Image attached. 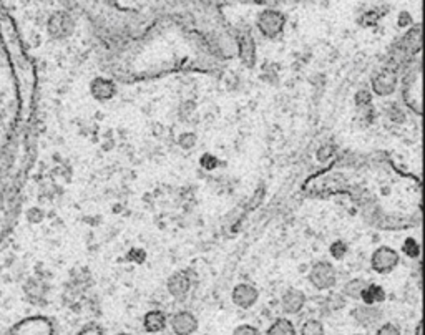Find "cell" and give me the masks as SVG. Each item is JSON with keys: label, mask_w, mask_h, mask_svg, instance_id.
<instances>
[{"label": "cell", "mask_w": 425, "mask_h": 335, "mask_svg": "<svg viewBox=\"0 0 425 335\" xmlns=\"http://www.w3.org/2000/svg\"><path fill=\"white\" fill-rule=\"evenodd\" d=\"M47 32L52 39H68L75 32V20L67 10H55L47 20Z\"/></svg>", "instance_id": "3957f363"}, {"label": "cell", "mask_w": 425, "mask_h": 335, "mask_svg": "<svg viewBox=\"0 0 425 335\" xmlns=\"http://www.w3.org/2000/svg\"><path fill=\"white\" fill-rule=\"evenodd\" d=\"M167 325L168 318L163 310H150V312H147L145 317H143V329H145L148 334L162 332V330L167 329Z\"/></svg>", "instance_id": "4fadbf2b"}, {"label": "cell", "mask_w": 425, "mask_h": 335, "mask_svg": "<svg viewBox=\"0 0 425 335\" xmlns=\"http://www.w3.org/2000/svg\"><path fill=\"white\" fill-rule=\"evenodd\" d=\"M350 316H352V318L359 325L364 327V329H372V327L379 325V322L382 320V310L375 307V305L364 304L352 309Z\"/></svg>", "instance_id": "ba28073f"}, {"label": "cell", "mask_w": 425, "mask_h": 335, "mask_svg": "<svg viewBox=\"0 0 425 335\" xmlns=\"http://www.w3.org/2000/svg\"><path fill=\"white\" fill-rule=\"evenodd\" d=\"M404 252H406L408 258H412V259L419 258V256H420L419 242H417L415 239H412V238L406 239V242H404Z\"/></svg>", "instance_id": "d6986e66"}, {"label": "cell", "mask_w": 425, "mask_h": 335, "mask_svg": "<svg viewBox=\"0 0 425 335\" xmlns=\"http://www.w3.org/2000/svg\"><path fill=\"white\" fill-rule=\"evenodd\" d=\"M115 92H117V90H115L113 82L108 80V78L97 77L92 84H90V93H92V97L98 102L111 100Z\"/></svg>", "instance_id": "7c38bea8"}, {"label": "cell", "mask_w": 425, "mask_h": 335, "mask_svg": "<svg viewBox=\"0 0 425 335\" xmlns=\"http://www.w3.org/2000/svg\"><path fill=\"white\" fill-rule=\"evenodd\" d=\"M77 335H105V332H103V329L98 324H88L80 332H77Z\"/></svg>", "instance_id": "603a6c76"}, {"label": "cell", "mask_w": 425, "mask_h": 335, "mask_svg": "<svg viewBox=\"0 0 425 335\" xmlns=\"http://www.w3.org/2000/svg\"><path fill=\"white\" fill-rule=\"evenodd\" d=\"M117 335H130V334H117Z\"/></svg>", "instance_id": "4316f807"}, {"label": "cell", "mask_w": 425, "mask_h": 335, "mask_svg": "<svg viewBox=\"0 0 425 335\" xmlns=\"http://www.w3.org/2000/svg\"><path fill=\"white\" fill-rule=\"evenodd\" d=\"M331 254L334 259H342L346 254H348V244L342 242V241H336L331 244Z\"/></svg>", "instance_id": "ffe728a7"}, {"label": "cell", "mask_w": 425, "mask_h": 335, "mask_svg": "<svg viewBox=\"0 0 425 335\" xmlns=\"http://www.w3.org/2000/svg\"><path fill=\"white\" fill-rule=\"evenodd\" d=\"M195 135H191V133H188V135H183L180 138V144L183 148H191L193 144H195Z\"/></svg>", "instance_id": "d4e9b609"}, {"label": "cell", "mask_w": 425, "mask_h": 335, "mask_svg": "<svg viewBox=\"0 0 425 335\" xmlns=\"http://www.w3.org/2000/svg\"><path fill=\"white\" fill-rule=\"evenodd\" d=\"M266 335H298L296 332V327L290 318H278L270 325Z\"/></svg>", "instance_id": "9a60e30c"}, {"label": "cell", "mask_w": 425, "mask_h": 335, "mask_svg": "<svg viewBox=\"0 0 425 335\" xmlns=\"http://www.w3.org/2000/svg\"><path fill=\"white\" fill-rule=\"evenodd\" d=\"M258 28L263 35L266 37H276L283 32L286 19L278 10H263L258 15Z\"/></svg>", "instance_id": "5b68a950"}, {"label": "cell", "mask_w": 425, "mask_h": 335, "mask_svg": "<svg viewBox=\"0 0 425 335\" xmlns=\"http://www.w3.org/2000/svg\"><path fill=\"white\" fill-rule=\"evenodd\" d=\"M366 285H367V283L364 279H352L344 285V291H342V294H344L346 297H350V299L359 300V299H361L362 289H364Z\"/></svg>", "instance_id": "e0dca14e"}, {"label": "cell", "mask_w": 425, "mask_h": 335, "mask_svg": "<svg viewBox=\"0 0 425 335\" xmlns=\"http://www.w3.org/2000/svg\"><path fill=\"white\" fill-rule=\"evenodd\" d=\"M239 57L246 65L254 64V40L249 35H243L239 40Z\"/></svg>", "instance_id": "2e32d148"}, {"label": "cell", "mask_w": 425, "mask_h": 335, "mask_svg": "<svg viewBox=\"0 0 425 335\" xmlns=\"http://www.w3.org/2000/svg\"><path fill=\"white\" fill-rule=\"evenodd\" d=\"M375 335H400V329L397 325L387 322V324H382L375 330Z\"/></svg>", "instance_id": "44dd1931"}, {"label": "cell", "mask_w": 425, "mask_h": 335, "mask_svg": "<svg viewBox=\"0 0 425 335\" xmlns=\"http://www.w3.org/2000/svg\"><path fill=\"white\" fill-rule=\"evenodd\" d=\"M399 77L395 75L394 70H382L377 75L372 77V92L379 97H389L397 90Z\"/></svg>", "instance_id": "8992f818"}, {"label": "cell", "mask_w": 425, "mask_h": 335, "mask_svg": "<svg viewBox=\"0 0 425 335\" xmlns=\"http://www.w3.org/2000/svg\"><path fill=\"white\" fill-rule=\"evenodd\" d=\"M167 287L168 292H170L175 299L183 300L185 297L188 296L189 289H191V279H189L187 272H176V274H173L170 279H168Z\"/></svg>", "instance_id": "8fae6325"}, {"label": "cell", "mask_w": 425, "mask_h": 335, "mask_svg": "<svg viewBox=\"0 0 425 335\" xmlns=\"http://www.w3.org/2000/svg\"><path fill=\"white\" fill-rule=\"evenodd\" d=\"M386 297H387L386 289L379 284H367L361 292V300L367 305L381 304V302L386 300Z\"/></svg>", "instance_id": "5bb4252c"}, {"label": "cell", "mask_w": 425, "mask_h": 335, "mask_svg": "<svg viewBox=\"0 0 425 335\" xmlns=\"http://www.w3.org/2000/svg\"><path fill=\"white\" fill-rule=\"evenodd\" d=\"M399 252L387 246L377 247V249L372 252V258H370V267H372V271L377 272V274H389V272H392L399 266Z\"/></svg>", "instance_id": "277c9868"}, {"label": "cell", "mask_w": 425, "mask_h": 335, "mask_svg": "<svg viewBox=\"0 0 425 335\" xmlns=\"http://www.w3.org/2000/svg\"><path fill=\"white\" fill-rule=\"evenodd\" d=\"M233 335H261V334H259V330L256 329V327L249 324H243L238 325L236 329L233 330Z\"/></svg>", "instance_id": "7402d4cb"}, {"label": "cell", "mask_w": 425, "mask_h": 335, "mask_svg": "<svg viewBox=\"0 0 425 335\" xmlns=\"http://www.w3.org/2000/svg\"><path fill=\"white\" fill-rule=\"evenodd\" d=\"M306 305V294L299 289H287L281 297V309L284 314H299Z\"/></svg>", "instance_id": "30bf717a"}, {"label": "cell", "mask_w": 425, "mask_h": 335, "mask_svg": "<svg viewBox=\"0 0 425 335\" xmlns=\"http://www.w3.org/2000/svg\"><path fill=\"white\" fill-rule=\"evenodd\" d=\"M370 102V93L369 92H359L356 95V103L357 106H364V105H369Z\"/></svg>", "instance_id": "cb8c5ba5"}, {"label": "cell", "mask_w": 425, "mask_h": 335, "mask_svg": "<svg viewBox=\"0 0 425 335\" xmlns=\"http://www.w3.org/2000/svg\"><path fill=\"white\" fill-rule=\"evenodd\" d=\"M231 299H233L234 305H238L239 309H251L259 299V292L254 285L251 284H238L233 289L231 294Z\"/></svg>", "instance_id": "9c48e42d"}, {"label": "cell", "mask_w": 425, "mask_h": 335, "mask_svg": "<svg viewBox=\"0 0 425 335\" xmlns=\"http://www.w3.org/2000/svg\"><path fill=\"white\" fill-rule=\"evenodd\" d=\"M301 335H325L324 325L316 318H309L301 327Z\"/></svg>", "instance_id": "ac0fdd59"}, {"label": "cell", "mask_w": 425, "mask_h": 335, "mask_svg": "<svg viewBox=\"0 0 425 335\" xmlns=\"http://www.w3.org/2000/svg\"><path fill=\"white\" fill-rule=\"evenodd\" d=\"M170 327L176 335H193L198 330V318L189 310H180L171 316Z\"/></svg>", "instance_id": "52a82bcc"}, {"label": "cell", "mask_w": 425, "mask_h": 335, "mask_svg": "<svg viewBox=\"0 0 425 335\" xmlns=\"http://www.w3.org/2000/svg\"><path fill=\"white\" fill-rule=\"evenodd\" d=\"M417 335H422V322H419V325H417Z\"/></svg>", "instance_id": "484cf974"}, {"label": "cell", "mask_w": 425, "mask_h": 335, "mask_svg": "<svg viewBox=\"0 0 425 335\" xmlns=\"http://www.w3.org/2000/svg\"><path fill=\"white\" fill-rule=\"evenodd\" d=\"M337 280V271L329 260H319L309 271V283L317 291H328L336 285Z\"/></svg>", "instance_id": "7a4b0ae2"}, {"label": "cell", "mask_w": 425, "mask_h": 335, "mask_svg": "<svg viewBox=\"0 0 425 335\" xmlns=\"http://www.w3.org/2000/svg\"><path fill=\"white\" fill-rule=\"evenodd\" d=\"M352 335H359V334H352Z\"/></svg>", "instance_id": "83f0119b"}, {"label": "cell", "mask_w": 425, "mask_h": 335, "mask_svg": "<svg viewBox=\"0 0 425 335\" xmlns=\"http://www.w3.org/2000/svg\"><path fill=\"white\" fill-rule=\"evenodd\" d=\"M9 335H55V325L48 317H27L12 325Z\"/></svg>", "instance_id": "6da1fadb"}]
</instances>
